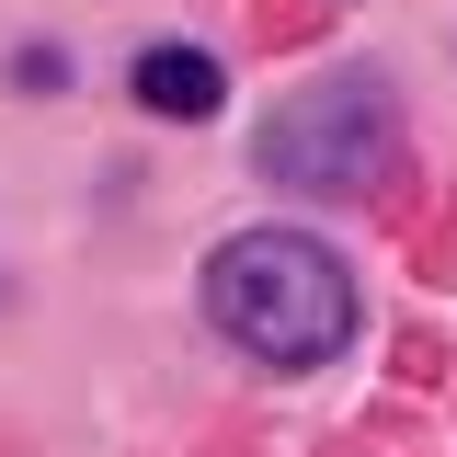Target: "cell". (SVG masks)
<instances>
[{
	"instance_id": "1",
	"label": "cell",
	"mask_w": 457,
	"mask_h": 457,
	"mask_svg": "<svg viewBox=\"0 0 457 457\" xmlns=\"http://www.w3.org/2000/svg\"><path fill=\"white\" fill-rule=\"evenodd\" d=\"M206 320H218L252 366L309 378L354 343V263L309 228H228L206 252Z\"/></svg>"
},
{
	"instance_id": "2",
	"label": "cell",
	"mask_w": 457,
	"mask_h": 457,
	"mask_svg": "<svg viewBox=\"0 0 457 457\" xmlns=\"http://www.w3.org/2000/svg\"><path fill=\"white\" fill-rule=\"evenodd\" d=\"M400 161V114H389V80L378 69H343L320 92H286L252 137V171L275 195H378Z\"/></svg>"
},
{
	"instance_id": "3",
	"label": "cell",
	"mask_w": 457,
	"mask_h": 457,
	"mask_svg": "<svg viewBox=\"0 0 457 457\" xmlns=\"http://www.w3.org/2000/svg\"><path fill=\"white\" fill-rule=\"evenodd\" d=\"M218 92H228V69H218L206 46H149V57H137V104H149V114H171V126L218 114Z\"/></svg>"
},
{
	"instance_id": "4",
	"label": "cell",
	"mask_w": 457,
	"mask_h": 457,
	"mask_svg": "<svg viewBox=\"0 0 457 457\" xmlns=\"http://www.w3.org/2000/svg\"><path fill=\"white\" fill-rule=\"evenodd\" d=\"M12 80H23V92H57V80H69V57H57V46H23V57H12Z\"/></svg>"
}]
</instances>
